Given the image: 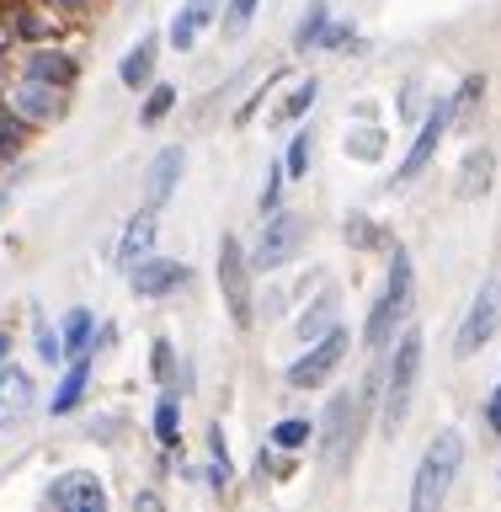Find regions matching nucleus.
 Returning a JSON list of instances; mask_svg holds the SVG:
<instances>
[{
	"label": "nucleus",
	"mask_w": 501,
	"mask_h": 512,
	"mask_svg": "<svg viewBox=\"0 0 501 512\" xmlns=\"http://www.w3.org/2000/svg\"><path fill=\"white\" fill-rule=\"evenodd\" d=\"M384 390V374H368L363 384V395L352 400L347 390L342 395H331V406L326 416H320V432H315V443H320V459H326V470L331 475H342L352 459H358V443H363V422H368V406H374V395Z\"/></svg>",
	"instance_id": "obj_1"
},
{
	"label": "nucleus",
	"mask_w": 501,
	"mask_h": 512,
	"mask_svg": "<svg viewBox=\"0 0 501 512\" xmlns=\"http://www.w3.org/2000/svg\"><path fill=\"white\" fill-rule=\"evenodd\" d=\"M411 294H416L411 256L395 251L390 256V283H384V294L374 299V310H368V320H363V347L368 352L390 347L395 336H400V326H406V315H411Z\"/></svg>",
	"instance_id": "obj_2"
},
{
	"label": "nucleus",
	"mask_w": 501,
	"mask_h": 512,
	"mask_svg": "<svg viewBox=\"0 0 501 512\" xmlns=\"http://www.w3.org/2000/svg\"><path fill=\"white\" fill-rule=\"evenodd\" d=\"M464 464V438L454 427H443L438 438L427 443L422 464H416V480H411V507L416 512H438L448 502V491H454V475Z\"/></svg>",
	"instance_id": "obj_3"
},
{
	"label": "nucleus",
	"mask_w": 501,
	"mask_h": 512,
	"mask_svg": "<svg viewBox=\"0 0 501 512\" xmlns=\"http://www.w3.org/2000/svg\"><path fill=\"white\" fill-rule=\"evenodd\" d=\"M416 379H422V331L406 326L395 336V352H390V368H384V432H400L411 411V395H416Z\"/></svg>",
	"instance_id": "obj_4"
},
{
	"label": "nucleus",
	"mask_w": 501,
	"mask_h": 512,
	"mask_svg": "<svg viewBox=\"0 0 501 512\" xmlns=\"http://www.w3.org/2000/svg\"><path fill=\"white\" fill-rule=\"evenodd\" d=\"M219 294L230 304V320L235 326H256V294H251V251L240 246L235 235L219 240Z\"/></svg>",
	"instance_id": "obj_5"
},
{
	"label": "nucleus",
	"mask_w": 501,
	"mask_h": 512,
	"mask_svg": "<svg viewBox=\"0 0 501 512\" xmlns=\"http://www.w3.org/2000/svg\"><path fill=\"white\" fill-rule=\"evenodd\" d=\"M299 240H304V214H294V208H272V214H262V235H256V246H251V267H283L288 256L299 251Z\"/></svg>",
	"instance_id": "obj_6"
},
{
	"label": "nucleus",
	"mask_w": 501,
	"mask_h": 512,
	"mask_svg": "<svg viewBox=\"0 0 501 512\" xmlns=\"http://www.w3.org/2000/svg\"><path fill=\"white\" fill-rule=\"evenodd\" d=\"M347 342H352V336L342 326H331L326 336H315V342L304 347V358L288 368V390H315V384H326L336 374V363L347 358Z\"/></svg>",
	"instance_id": "obj_7"
},
{
	"label": "nucleus",
	"mask_w": 501,
	"mask_h": 512,
	"mask_svg": "<svg viewBox=\"0 0 501 512\" xmlns=\"http://www.w3.org/2000/svg\"><path fill=\"white\" fill-rule=\"evenodd\" d=\"M496 326H501V283L486 278L480 294H475V304H470V315H464L459 336H454V358H475V352L496 336Z\"/></svg>",
	"instance_id": "obj_8"
},
{
	"label": "nucleus",
	"mask_w": 501,
	"mask_h": 512,
	"mask_svg": "<svg viewBox=\"0 0 501 512\" xmlns=\"http://www.w3.org/2000/svg\"><path fill=\"white\" fill-rule=\"evenodd\" d=\"M448 123H454L448 102H432V112L422 118V128H416V139H411V150H406V160L395 166V187L416 182V176L432 166V155H438V144H443V134H448Z\"/></svg>",
	"instance_id": "obj_9"
},
{
	"label": "nucleus",
	"mask_w": 501,
	"mask_h": 512,
	"mask_svg": "<svg viewBox=\"0 0 501 512\" xmlns=\"http://www.w3.org/2000/svg\"><path fill=\"white\" fill-rule=\"evenodd\" d=\"M43 502L59 507V512H102L107 507V486L96 475H86V470H70V475H59L54 486L43 491Z\"/></svg>",
	"instance_id": "obj_10"
},
{
	"label": "nucleus",
	"mask_w": 501,
	"mask_h": 512,
	"mask_svg": "<svg viewBox=\"0 0 501 512\" xmlns=\"http://www.w3.org/2000/svg\"><path fill=\"white\" fill-rule=\"evenodd\" d=\"M38 411V384L27 379V368L0 363V427H22Z\"/></svg>",
	"instance_id": "obj_11"
},
{
	"label": "nucleus",
	"mask_w": 501,
	"mask_h": 512,
	"mask_svg": "<svg viewBox=\"0 0 501 512\" xmlns=\"http://www.w3.org/2000/svg\"><path fill=\"white\" fill-rule=\"evenodd\" d=\"M182 166H187V155H182V144H166L155 160H150V182H144V208H166L171 203V192L176 182H182Z\"/></svg>",
	"instance_id": "obj_12"
},
{
	"label": "nucleus",
	"mask_w": 501,
	"mask_h": 512,
	"mask_svg": "<svg viewBox=\"0 0 501 512\" xmlns=\"http://www.w3.org/2000/svg\"><path fill=\"white\" fill-rule=\"evenodd\" d=\"M155 230H160L155 208H139V214L123 224V240H118V267L123 272H134L139 262H150V256H155Z\"/></svg>",
	"instance_id": "obj_13"
},
{
	"label": "nucleus",
	"mask_w": 501,
	"mask_h": 512,
	"mask_svg": "<svg viewBox=\"0 0 501 512\" xmlns=\"http://www.w3.org/2000/svg\"><path fill=\"white\" fill-rule=\"evenodd\" d=\"M187 278H192L187 262H166V256H150V262H139L128 272V283H134L139 299H160V294H171V288H182Z\"/></svg>",
	"instance_id": "obj_14"
},
{
	"label": "nucleus",
	"mask_w": 501,
	"mask_h": 512,
	"mask_svg": "<svg viewBox=\"0 0 501 512\" xmlns=\"http://www.w3.org/2000/svg\"><path fill=\"white\" fill-rule=\"evenodd\" d=\"M27 75H32V80H43V86L70 91L75 80H80V64L64 54V48H38V54H27Z\"/></svg>",
	"instance_id": "obj_15"
},
{
	"label": "nucleus",
	"mask_w": 501,
	"mask_h": 512,
	"mask_svg": "<svg viewBox=\"0 0 501 512\" xmlns=\"http://www.w3.org/2000/svg\"><path fill=\"white\" fill-rule=\"evenodd\" d=\"M155 59H160V38H139V43L123 54V64H118V80H123L128 91L155 86Z\"/></svg>",
	"instance_id": "obj_16"
},
{
	"label": "nucleus",
	"mask_w": 501,
	"mask_h": 512,
	"mask_svg": "<svg viewBox=\"0 0 501 512\" xmlns=\"http://www.w3.org/2000/svg\"><path fill=\"white\" fill-rule=\"evenodd\" d=\"M214 6H219V0H187V6L171 16V48H182V54H187V48L203 38V27L214 22Z\"/></svg>",
	"instance_id": "obj_17"
},
{
	"label": "nucleus",
	"mask_w": 501,
	"mask_h": 512,
	"mask_svg": "<svg viewBox=\"0 0 501 512\" xmlns=\"http://www.w3.org/2000/svg\"><path fill=\"white\" fill-rule=\"evenodd\" d=\"M86 384H91V352H80V358H70V368H64V379H59L54 400H48V411H54V416L75 411L80 395H86Z\"/></svg>",
	"instance_id": "obj_18"
},
{
	"label": "nucleus",
	"mask_w": 501,
	"mask_h": 512,
	"mask_svg": "<svg viewBox=\"0 0 501 512\" xmlns=\"http://www.w3.org/2000/svg\"><path fill=\"white\" fill-rule=\"evenodd\" d=\"M16 112H22L27 123H38V118H54L59 112V86H43V80H22L16 86Z\"/></svg>",
	"instance_id": "obj_19"
},
{
	"label": "nucleus",
	"mask_w": 501,
	"mask_h": 512,
	"mask_svg": "<svg viewBox=\"0 0 501 512\" xmlns=\"http://www.w3.org/2000/svg\"><path fill=\"white\" fill-rule=\"evenodd\" d=\"M491 171H496V150H486V144H480V150H470L464 155V176H459V198L470 203V198H480V192L491 187Z\"/></svg>",
	"instance_id": "obj_20"
},
{
	"label": "nucleus",
	"mask_w": 501,
	"mask_h": 512,
	"mask_svg": "<svg viewBox=\"0 0 501 512\" xmlns=\"http://www.w3.org/2000/svg\"><path fill=\"white\" fill-rule=\"evenodd\" d=\"M336 310H342V294H336V288H320V299H315L310 310L299 315V336H304V342L326 336V331L336 326Z\"/></svg>",
	"instance_id": "obj_21"
},
{
	"label": "nucleus",
	"mask_w": 501,
	"mask_h": 512,
	"mask_svg": "<svg viewBox=\"0 0 501 512\" xmlns=\"http://www.w3.org/2000/svg\"><path fill=\"white\" fill-rule=\"evenodd\" d=\"M64 358H80V352H96V320L91 310H70L64 315Z\"/></svg>",
	"instance_id": "obj_22"
},
{
	"label": "nucleus",
	"mask_w": 501,
	"mask_h": 512,
	"mask_svg": "<svg viewBox=\"0 0 501 512\" xmlns=\"http://www.w3.org/2000/svg\"><path fill=\"white\" fill-rule=\"evenodd\" d=\"M326 22H331V6L326 0H310V11H304L299 27H294V48H315L320 38H326Z\"/></svg>",
	"instance_id": "obj_23"
},
{
	"label": "nucleus",
	"mask_w": 501,
	"mask_h": 512,
	"mask_svg": "<svg viewBox=\"0 0 501 512\" xmlns=\"http://www.w3.org/2000/svg\"><path fill=\"white\" fill-rule=\"evenodd\" d=\"M480 102H486V75H470V80L459 86V96L448 102V112H454V123H459V128H470V118H475V107H480Z\"/></svg>",
	"instance_id": "obj_24"
},
{
	"label": "nucleus",
	"mask_w": 501,
	"mask_h": 512,
	"mask_svg": "<svg viewBox=\"0 0 501 512\" xmlns=\"http://www.w3.org/2000/svg\"><path fill=\"white\" fill-rule=\"evenodd\" d=\"M155 438L166 443V448L182 443V406H176V395H171V390L160 395V406H155Z\"/></svg>",
	"instance_id": "obj_25"
},
{
	"label": "nucleus",
	"mask_w": 501,
	"mask_h": 512,
	"mask_svg": "<svg viewBox=\"0 0 501 512\" xmlns=\"http://www.w3.org/2000/svg\"><path fill=\"white\" fill-rule=\"evenodd\" d=\"M315 427L320 422H310V416H283V422L272 427V443H278V448H304L315 438Z\"/></svg>",
	"instance_id": "obj_26"
},
{
	"label": "nucleus",
	"mask_w": 501,
	"mask_h": 512,
	"mask_svg": "<svg viewBox=\"0 0 501 512\" xmlns=\"http://www.w3.org/2000/svg\"><path fill=\"white\" fill-rule=\"evenodd\" d=\"M310 160H315V139H310V128H299L294 144H288V155H283V166H288V182H299V176H310Z\"/></svg>",
	"instance_id": "obj_27"
},
{
	"label": "nucleus",
	"mask_w": 501,
	"mask_h": 512,
	"mask_svg": "<svg viewBox=\"0 0 501 512\" xmlns=\"http://www.w3.org/2000/svg\"><path fill=\"white\" fill-rule=\"evenodd\" d=\"M32 342H38V358H43V363H59V358H64V336L48 326L43 315H32Z\"/></svg>",
	"instance_id": "obj_28"
},
{
	"label": "nucleus",
	"mask_w": 501,
	"mask_h": 512,
	"mask_svg": "<svg viewBox=\"0 0 501 512\" xmlns=\"http://www.w3.org/2000/svg\"><path fill=\"white\" fill-rule=\"evenodd\" d=\"M176 107V86H150V96H144V128H155V123H166V112Z\"/></svg>",
	"instance_id": "obj_29"
},
{
	"label": "nucleus",
	"mask_w": 501,
	"mask_h": 512,
	"mask_svg": "<svg viewBox=\"0 0 501 512\" xmlns=\"http://www.w3.org/2000/svg\"><path fill=\"white\" fill-rule=\"evenodd\" d=\"M379 150H384L379 128H352V134H347V155L352 160H379Z\"/></svg>",
	"instance_id": "obj_30"
},
{
	"label": "nucleus",
	"mask_w": 501,
	"mask_h": 512,
	"mask_svg": "<svg viewBox=\"0 0 501 512\" xmlns=\"http://www.w3.org/2000/svg\"><path fill=\"white\" fill-rule=\"evenodd\" d=\"M22 134H27V118L22 112H0V160H11L16 155V144H22Z\"/></svg>",
	"instance_id": "obj_31"
},
{
	"label": "nucleus",
	"mask_w": 501,
	"mask_h": 512,
	"mask_svg": "<svg viewBox=\"0 0 501 512\" xmlns=\"http://www.w3.org/2000/svg\"><path fill=\"white\" fill-rule=\"evenodd\" d=\"M347 240H352L358 251H379V246H384V230H379V224H368L363 214H352V219H347Z\"/></svg>",
	"instance_id": "obj_32"
},
{
	"label": "nucleus",
	"mask_w": 501,
	"mask_h": 512,
	"mask_svg": "<svg viewBox=\"0 0 501 512\" xmlns=\"http://www.w3.org/2000/svg\"><path fill=\"white\" fill-rule=\"evenodd\" d=\"M315 96H320V86H315V80H299V91L283 102V118H304V112L315 107Z\"/></svg>",
	"instance_id": "obj_33"
},
{
	"label": "nucleus",
	"mask_w": 501,
	"mask_h": 512,
	"mask_svg": "<svg viewBox=\"0 0 501 512\" xmlns=\"http://www.w3.org/2000/svg\"><path fill=\"white\" fill-rule=\"evenodd\" d=\"M155 379L166 384V390H176V352H171V342H155Z\"/></svg>",
	"instance_id": "obj_34"
},
{
	"label": "nucleus",
	"mask_w": 501,
	"mask_h": 512,
	"mask_svg": "<svg viewBox=\"0 0 501 512\" xmlns=\"http://www.w3.org/2000/svg\"><path fill=\"white\" fill-rule=\"evenodd\" d=\"M256 6H262V0H230V11H224V32H240L256 16Z\"/></svg>",
	"instance_id": "obj_35"
},
{
	"label": "nucleus",
	"mask_w": 501,
	"mask_h": 512,
	"mask_svg": "<svg viewBox=\"0 0 501 512\" xmlns=\"http://www.w3.org/2000/svg\"><path fill=\"white\" fill-rule=\"evenodd\" d=\"M283 176H288V166H267V182H262V214H272V208H278Z\"/></svg>",
	"instance_id": "obj_36"
},
{
	"label": "nucleus",
	"mask_w": 501,
	"mask_h": 512,
	"mask_svg": "<svg viewBox=\"0 0 501 512\" xmlns=\"http://www.w3.org/2000/svg\"><path fill=\"white\" fill-rule=\"evenodd\" d=\"M208 486H214V491L230 486V459H208Z\"/></svg>",
	"instance_id": "obj_37"
},
{
	"label": "nucleus",
	"mask_w": 501,
	"mask_h": 512,
	"mask_svg": "<svg viewBox=\"0 0 501 512\" xmlns=\"http://www.w3.org/2000/svg\"><path fill=\"white\" fill-rule=\"evenodd\" d=\"M486 427H491L496 438H501V384H496V395L486 400Z\"/></svg>",
	"instance_id": "obj_38"
},
{
	"label": "nucleus",
	"mask_w": 501,
	"mask_h": 512,
	"mask_svg": "<svg viewBox=\"0 0 501 512\" xmlns=\"http://www.w3.org/2000/svg\"><path fill=\"white\" fill-rule=\"evenodd\" d=\"M320 48H352V32L336 27V32H326V38H320Z\"/></svg>",
	"instance_id": "obj_39"
},
{
	"label": "nucleus",
	"mask_w": 501,
	"mask_h": 512,
	"mask_svg": "<svg viewBox=\"0 0 501 512\" xmlns=\"http://www.w3.org/2000/svg\"><path fill=\"white\" fill-rule=\"evenodd\" d=\"M208 454H214V459H230V448H224V432H219V427L208 432Z\"/></svg>",
	"instance_id": "obj_40"
},
{
	"label": "nucleus",
	"mask_w": 501,
	"mask_h": 512,
	"mask_svg": "<svg viewBox=\"0 0 501 512\" xmlns=\"http://www.w3.org/2000/svg\"><path fill=\"white\" fill-rule=\"evenodd\" d=\"M267 475H272V454L262 448V454H256V480H267Z\"/></svg>",
	"instance_id": "obj_41"
},
{
	"label": "nucleus",
	"mask_w": 501,
	"mask_h": 512,
	"mask_svg": "<svg viewBox=\"0 0 501 512\" xmlns=\"http://www.w3.org/2000/svg\"><path fill=\"white\" fill-rule=\"evenodd\" d=\"M48 6H59V11H80V6H91V0H48Z\"/></svg>",
	"instance_id": "obj_42"
},
{
	"label": "nucleus",
	"mask_w": 501,
	"mask_h": 512,
	"mask_svg": "<svg viewBox=\"0 0 501 512\" xmlns=\"http://www.w3.org/2000/svg\"><path fill=\"white\" fill-rule=\"evenodd\" d=\"M6 358H11V336L0 331V363H6Z\"/></svg>",
	"instance_id": "obj_43"
},
{
	"label": "nucleus",
	"mask_w": 501,
	"mask_h": 512,
	"mask_svg": "<svg viewBox=\"0 0 501 512\" xmlns=\"http://www.w3.org/2000/svg\"><path fill=\"white\" fill-rule=\"evenodd\" d=\"M0 214H6V192H0Z\"/></svg>",
	"instance_id": "obj_44"
}]
</instances>
